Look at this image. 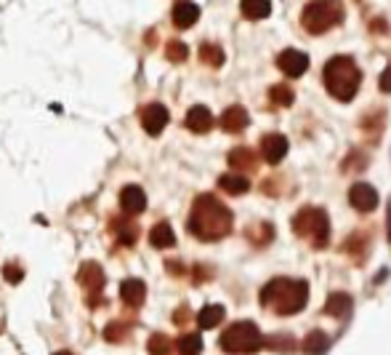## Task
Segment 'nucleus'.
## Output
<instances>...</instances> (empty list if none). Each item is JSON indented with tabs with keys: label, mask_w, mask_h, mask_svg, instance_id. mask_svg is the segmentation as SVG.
Masks as SVG:
<instances>
[{
	"label": "nucleus",
	"mask_w": 391,
	"mask_h": 355,
	"mask_svg": "<svg viewBox=\"0 0 391 355\" xmlns=\"http://www.w3.org/2000/svg\"><path fill=\"white\" fill-rule=\"evenodd\" d=\"M232 230V211L216 195H200L192 203L189 233L200 241H221Z\"/></svg>",
	"instance_id": "1"
},
{
	"label": "nucleus",
	"mask_w": 391,
	"mask_h": 355,
	"mask_svg": "<svg viewBox=\"0 0 391 355\" xmlns=\"http://www.w3.org/2000/svg\"><path fill=\"white\" fill-rule=\"evenodd\" d=\"M309 302V286L306 280L293 278H274L261 291V305L274 310L277 315H295L301 312Z\"/></svg>",
	"instance_id": "2"
},
{
	"label": "nucleus",
	"mask_w": 391,
	"mask_h": 355,
	"mask_svg": "<svg viewBox=\"0 0 391 355\" xmlns=\"http://www.w3.org/2000/svg\"><path fill=\"white\" fill-rule=\"evenodd\" d=\"M325 89L330 97H336L338 102H351L354 94L359 91L362 83V72L354 65L351 56H333L325 65Z\"/></svg>",
	"instance_id": "3"
},
{
	"label": "nucleus",
	"mask_w": 391,
	"mask_h": 355,
	"mask_svg": "<svg viewBox=\"0 0 391 355\" xmlns=\"http://www.w3.org/2000/svg\"><path fill=\"white\" fill-rule=\"evenodd\" d=\"M218 344H221V350L229 355H253L264 347V337H261L256 323L237 321L221 334V342Z\"/></svg>",
	"instance_id": "4"
},
{
	"label": "nucleus",
	"mask_w": 391,
	"mask_h": 355,
	"mask_svg": "<svg viewBox=\"0 0 391 355\" xmlns=\"http://www.w3.org/2000/svg\"><path fill=\"white\" fill-rule=\"evenodd\" d=\"M341 19H344V9L338 0H314L301 13V24H304L306 33L312 35L327 33L330 27L341 24Z\"/></svg>",
	"instance_id": "5"
},
{
	"label": "nucleus",
	"mask_w": 391,
	"mask_h": 355,
	"mask_svg": "<svg viewBox=\"0 0 391 355\" xmlns=\"http://www.w3.org/2000/svg\"><path fill=\"white\" fill-rule=\"evenodd\" d=\"M293 230L301 238L312 241L314 246H325L327 235H330V222H327V214L317 206H306L295 214L293 219Z\"/></svg>",
	"instance_id": "6"
},
{
	"label": "nucleus",
	"mask_w": 391,
	"mask_h": 355,
	"mask_svg": "<svg viewBox=\"0 0 391 355\" xmlns=\"http://www.w3.org/2000/svg\"><path fill=\"white\" fill-rule=\"evenodd\" d=\"M77 283L86 289V294L91 297V307L101 305V291H104V283H107V275L98 262H83L80 265V273H77Z\"/></svg>",
	"instance_id": "7"
},
{
	"label": "nucleus",
	"mask_w": 391,
	"mask_h": 355,
	"mask_svg": "<svg viewBox=\"0 0 391 355\" xmlns=\"http://www.w3.org/2000/svg\"><path fill=\"white\" fill-rule=\"evenodd\" d=\"M168 121H171V115H168V110H165L160 102H152V104H147V107L142 110V126L149 136L163 133V129L168 126Z\"/></svg>",
	"instance_id": "8"
},
{
	"label": "nucleus",
	"mask_w": 391,
	"mask_h": 355,
	"mask_svg": "<svg viewBox=\"0 0 391 355\" xmlns=\"http://www.w3.org/2000/svg\"><path fill=\"white\" fill-rule=\"evenodd\" d=\"M348 203H351L357 211H362V214H368V211H373L378 206V192H375L373 185L357 182V185L348 187Z\"/></svg>",
	"instance_id": "9"
},
{
	"label": "nucleus",
	"mask_w": 391,
	"mask_h": 355,
	"mask_svg": "<svg viewBox=\"0 0 391 355\" xmlns=\"http://www.w3.org/2000/svg\"><path fill=\"white\" fill-rule=\"evenodd\" d=\"M277 67L283 70L285 75H290V78H301L306 70H309V56L304 51H295V48H288L280 54L277 59Z\"/></svg>",
	"instance_id": "10"
},
{
	"label": "nucleus",
	"mask_w": 391,
	"mask_h": 355,
	"mask_svg": "<svg viewBox=\"0 0 391 355\" xmlns=\"http://www.w3.org/2000/svg\"><path fill=\"white\" fill-rule=\"evenodd\" d=\"M261 155H264L266 163H280L288 155V139L283 133H266L261 139Z\"/></svg>",
	"instance_id": "11"
},
{
	"label": "nucleus",
	"mask_w": 391,
	"mask_h": 355,
	"mask_svg": "<svg viewBox=\"0 0 391 355\" xmlns=\"http://www.w3.org/2000/svg\"><path fill=\"white\" fill-rule=\"evenodd\" d=\"M120 300L125 307H142L144 300H147V286H144V280L139 278H128V280H123V286H120Z\"/></svg>",
	"instance_id": "12"
},
{
	"label": "nucleus",
	"mask_w": 391,
	"mask_h": 355,
	"mask_svg": "<svg viewBox=\"0 0 391 355\" xmlns=\"http://www.w3.org/2000/svg\"><path fill=\"white\" fill-rule=\"evenodd\" d=\"M248 110L245 107H239V104H232V107H227L224 110V115H221V129L227 133H239L248 129Z\"/></svg>",
	"instance_id": "13"
},
{
	"label": "nucleus",
	"mask_w": 391,
	"mask_h": 355,
	"mask_svg": "<svg viewBox=\"0 0 391 355\" xmlns=\"http://www.w3.org/2000/svg\"><path fill=\"white\" fill-rule=\"evenodd\" d=\"M120 209L125 211V214H142L147 209V195H144V190L139 185H128V187H123L120 192Z\"/></svg>",
	"instance_id": "14"
},
{
	"label": "nucleus",
	"mask_w": 391,
	"mask_h": 355,
	"mask_svg": "<svg viewBox=\"0 0 391 355\" xmlns=\"http://www.w3.org/2000/svg\"><path fill=\"white\" fill-rule=\"evenodd\" d=\"M351 310H354V300H351L348 294H344V291H336V294H330V297H327L325 315H330V318L344 321V318L351 315Z\"/></svg>",
	"instance_id": "15"
},
{
	"label": "nucleus",
	"mask_w": 391,
	"mask_h": 355,
	"mask_svg": "<svg viewBox=\"0 0 391 355\" xmlns=\"http://www.w3.org/2000/svg\"><path fill=\"white\" fill-rule=\"evenodd\" d=\"M213 112L208 110V107H203V104H195L192 110L186 112V129L195 133H208L210 129H213Z\"/></svg>",
	"instance_id": "16"
},
{
	"label": "nucleus",
	"mask_w": 391,
	"mask_h": 355,
	"mask_svg": "<svg viewBox=\"0 0 391 355\" xmlns=\"http://www.w3.org/2000/svg\"><path fill=\"white\" fill-rule=\"evenodd\" d=\"M200 19V6H195L192 0H181L174 6V24L178 30H189L192 24H197Z\"/></svg>",
	"instance_id": "17"
},
{
	"label": "nucleus",
	"mask_w": 391,
	"mask_h": 355,
	"mask_svg": "<svg viewBox=\"0 0 391 355\" xmlns=\"http://www.w3.org/2000/svg\"><path fill=\"white\" fill-rule=\"evenodd\" d=\"M239 9H242V16L245 19L259 22V19H266L272 13V0H242Z\"/></svg>",
	"instance_id": "18"
},
{
	"label": "nucleus",
	"mask_w": 391,
	"mask_h": 355,
	"mask_svg": "<svg viewBox=\"0 0 391 355\" xmlns=\"http://www.w3.org/2000/svg\"><path fill=\"white\" fill-rule=\"evenodd\" d=\"M330 344H333V339H330L325 332H312L304 339L301 347H304L306 355H325L327 350H330Z\"/></svg>",
	"instance_id": "19"
},
{
	"label": "nucleus",
	"mask_w": 391,
	"mask_h": 355,
	"mask_svg": "<svg viewBox=\"0 0 391 355\" xmlns=\"http://www.w3.org/2000/svg\"><path fill=\"white\" fill-rule=\"evenodd\" d=\"M149 244H152L154 248H171V246H176L174 227H171L168 222L154 224L152 233H149Z\"/></svg>",
	"instance_id": "20"
},
{
	"label": "nucleus",
	"mask_w": 391,
	"mask_h": 355,
	"mask_svg": "<svg viewBox=\"0 0 391 355\" xmlns=\"http://www.w3.org/2000/svg\"><path fill=\"white\" fill-rule=\"evenodd\" d=\"M218 187L229 192V195H245L250 190V182L245 177H239V174H224L218 179Z\"/></svg>",
	"instance_id": "21"
},
{
	"label": "nucleus",
	"mask_w": 391,
	"mask_h": 355,
	"mask_svg": "<svg viewBox=\"0 0 391 355\" xmlns=\"http://www.w3.org/2000/svg\"><path fill=\"white\" fill-rule=\"evenodd\" d=\"M221 321H224V307H221V305H208V307H203L200 315H197L200 329H216Z\"/></svg>",
	"instance_id": "22"
},
{
	"label": "nucleus",
	"mask_w": 391,
	"mask_h": 355,
	"mask_svg": "<svg viewBox=\"0 0 391 355\" xmlns=\"http://www.w3.org/2000/svg\"><path fill=\"white\" fill-rule=\"evenodd\" d=\"M115 227H118L115 233H118L120 244H123V246H133V244H136V241H139V227H136V224H133V222H125V219H118V222H115Z\"/></svg>",
	"instance_id": "23"
},
{
	"label": "nucleus",
	"mask_w": 391,
	"mask_h": 355,
	"mask_svg": "<svg viewBox=\"0 0 391 355\" xmlns=\"http://www.w3.org/2000/svg\"><path fill=\"white\" fill-rule=\"evenodd\" d=\"M229 166L253 168V166H256V155L250 153L248 147H237V150H232V153H229Z\"/></svg>",
	"instance_id": "24"
},
{
	"label": "nucleus",
	"mask_w": 391,
	"mask_h": 355,
	"mask_svg": "<svg viewBox=\"0 0 391 355\" xmlns=\"http://www.w3.org/2000/svg\"><path fill=\"white\" fill-rule=\"evenodd\" d=\"M178 353L200 355L203 353V337H200V334H184V337L178 339Z\"/></svg>",
	"instance_id": "25"
},
{
	"label": "nucleus",
	"mask_w": 391,
	"mask_h": 355,
	"mask_svg": "<svg viewBox=\"0 0 391 355\" xmlns=\"http://www.w3.org/2000/svg\"><path fill=\"white\" fill-rule=\"evenodd\" d=\"M200 59L210 67H221L224 65V51L216 43H203L200 45Z\"/></svg>",
	"instance_id": "26"
},
{
	"label": "nucleus",
	"mask_w": 391,
	"mask_h": 355,
	"mask_svg": "<svg viewBox=\"0 0 391 355\" xmlns=\"http://www.w3.org/2000/svg\"><path fill=\"white\" fill-rule=\"evenodd\" d=\"M147 350H149V355H171L174 342H171L165 334H152L149 342H147Z\"/></svg>",
	"instance_id": "27"
},
{
	"label": "nucleus",
	"mask_w": 391,
	"mask_h": 355,
	"mask_svg": "<svg viewBox=\"0 0 391 355\" xmlns=\"http://www.w3.org/2000/svg\"><path fill=\"white\" fill-rule=\"evenodd\" d=\"M269 97H272L274 104H280V107H290L295 99V94L290 86H285V83H280V86H272V91H269Z\"/></svg>",
	"instance_id": "28"
},
{
	"label": "nucleus",
	"mask_w": 391,
	"mask_h": 355,
	"mask_svg": "<svg viewBox=\"0 0 391 355\" xmlns=\"http://www.w3.org/2000/svg\"><path fill=\"white\" fill-rule=\"evenodd\" d=\"M264 344H266L269 350H280V353H293L295 350V342L288 337V334H277L272 339H264Z\"/></svg>",
	"instance_id": "29"
},
{
	"label": "nucleus",
	"mask_w": 391,
	"mask_h": 355,
	"mask_svg": "<svg viewBox=\"0 0 391 355\" xmlns=\"http://www.w3.org/2000/svg\"><path fill=\"white\" fill-rule=\"evenodd\" d=\"M125 334H128V323H120V321H112L107 329H104L107 342H123V339H125Z\"/></svg>",
	"instance_id": "30"
},
{
	"label": "nucleus",
	"mask_w": 391,
	"mask_h": 355,
	"mask_svg": "<svg viewBox=\"0 0 391 355\" xmlns=\"http://www.w3.org/2000/svg\"><path fill=\"white\" fill-rule=\"evenodd\" d=\"M165 56H168L171 62H184L186 56H189V48H186L181 40H171V43L165 45Z\"/></svg>",
	"instance_id": "31"
},
{
	"label": "nucleus",
	"mask_w": 391,
	"mask_h": 355,
	"mask_svg": "<svg viewBox=\"0 0 391 355\" xmlns=\"http://www.w3.org/2000/svg\"><path fill=\"white\" fill-rule=\"evenodd\" d=\"M3 275L8 278L11 283H19V280L24 278V270L19 265H6V267H3Z\"/></svg>",
	"instance_id": "32"
},
{
	"label": "nucleus",
	"mask_w": 391,
	"mask_h": 355,
	"mask_svg": "<svg viewBox=\"0 0 391 355\" xmlns=\"http://www.w3.org/2000/svg\"><path fill=\"white\" fill-rule=\"evenodd\" d=\"M380 91H386V94H391V67H386L383 70V75H380Z\"/></svg>",
	"instance_id": "33"
},
{
	"label": "nucleus",
	"mask_w": 391,
	"mask_h": 355,
	"mask_svg": "<svg viewBox=\"0 0 391 355\" xmlns=\"http://www.w3.org/2000/svg\"><path fill=\"white\" fill-rule=\"evenodd\" d=\"M389 227H391V203H389ZM389 238H391V230H389Z\"/></svg>",
	"instance_id": "34"
},
{
	"label": "nucleus",
	"mask_w": 391,
	"mask_h": 355,
	"mask_svg": "<svg viewBox=\"0 0 391 355\" xmlns=\"http://www.w3.org/2000/svg\"><path fill=\"white\" fill-rule=\"evenodd\" d=\"M56 355H72V353H56Z\"/></svg>",
	"instance_id": "35"
},
{
	"label": "nucleus",
	"mask_w": 391,
	"mask_h": 355,
	"mask_svg": "<svg viewBox=\"0 0 391 355\" xmlns=\"http://www.w3.org/2000/svg\"><path fill=\"white\" fill-rule=\"evenodd\" d=\"M0 332H3V321H0Z\"/></svg>",
	"instance_id": "36"
}]
</instances>
